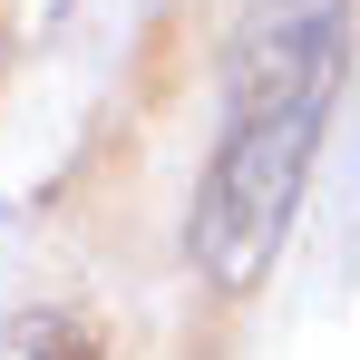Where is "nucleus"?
Segmentation results:
<instances>
[{"instance_id": "nucleus-1", "label": "nucleus", "mask_w": 360, "mask_h": 360, "mask_svg": "<svg viewBox=\"0 0 360 360\" xmlns=\"http://www.w3.org/2000/svg\"><path fill=\"white\" fill-rule=\"evenodd\" d=\"M341 68H351V0H263L234 30L224 136H214L205 185H195V224H185L195 273L214 292H253L263 263L283 253L321 117L341 98Z\"/></svg>"}, {"instance_id": "nucleus-2", "label": "nucleus", "mask_w": 360, "mask_h": 360, "mask_svg": "<svg viewBox=\"0 0 360 360\" xmlns=\"http://www.w3.org/2000/svg\"><path fill=\"white\" fill-rule=\"evenodd\" d=\"M30 360H108V341H98V331H88V321H39V331H30Z\"/></svg>"}]
</instances>
